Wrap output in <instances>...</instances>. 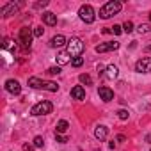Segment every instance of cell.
Masks as SVG:
<instances>
[{
    "instance_id": "30bf717a",
    "label": "cell",
    "mask_w": 151,
    "mask_h": 151,
    "mask_svg": "<svg viewBox=\"0 0 151 151\" xmlns=\"http://www.w3.org/2000/svg\"><path fill=\"white\" fill-rule=\"evenodd\" d=\"M6 91H7V93H11V94H20V93H22V86H20V82H18V80L9 78V80L6 82Z\"/></svg>"
},
{
    "instance_id": "4fadbf2b",
    "label": "cell",
    "mask_w": 151,
    "mask_h": 151,
    "mask_svg": "<svg viewBox=\"0 0 151 151\" xmlns=\"http://www.w3.org/2000/svg\"><path fill=\"white\" fill-rule=\"evenodd\" d=\"M64 45H68V41H66V37L60 36V34H57V36H53V37L50 39V46H52V48H62Z\"/></svg>"
},
{
    "instance_id": "f1b7e54d",
    "label": "cell",
    "mask_w": 151,
    "mask_h": 151,
    "mask_svg": "<svg viewBox=\"0 0 151 151\" xmlns=\"http://www.w3.org/2000/svg\"><path fill=\"white\" fill-rule=\"evenodd\" d=\"M48 73H50V75H59V73H60V68H59V66H53V68H48Z\"/></svg>"
},
{
    "instance_id": "3957f363",
    "label": "cell",
    "mask_w": 151,
    "mask_h": 151,
    "mask_svg": "<svg viewBox=\"0 0 151 151\" xmlns=\"http://www.w3.org/2000/svg\"><path fill=\"white\" fill-rule=\"evenodd\" d=\"M66 52H68L71 57H80L82 52H84V43H82L78 37H71V39H68Z\"/></svg>"
},
{
    "instance_id": "52a82bcc",
    "label": "cell",
    "mask_w": 151,
    "mask_h": 151,
    "mask_svg": "<svg viewBox=\"0 0 151 151\" xmlns=\"http://www.w3.org/2000/svg\"><path fill=\"white\" fill-rule=\"evenodd\" d=\"M137 73H151V57H142L135 62Z\"/></svg>"
},
{
    "instance_id": "d4e9b609",
    "label": "cell",
    "mask_w": 151,
    "mask_h": 151,
    "mask_svg": "<svg viewBox=\"0 0 151 151\" xmlns=\"http://www.w3.org/2000/svg\"><path fill=\"white\" fill-rule=\"evenodd\" d=\"M117 117L124 121V119H128V117H130V114H128V110H124V109H121V110H117Z\"/></svg>"
},
{
    "instance_id": "836d02e7",
    "label": "cell",
    "mask_w": 151,
    "mask_h": 151,
    "mask_svg": "<svg viewBox=\"0 0 151 151\" xmlns=\"http://www.w3.org/2000/svg\"><path fill=\"white\" fill-rule=\"evenodd\" d=\"M149 20H151V16H149Z\"/></svg>"
},
{
    "instance_id": "cb8c5ba5",
    "label": "cell",
    "mask_w": 151,
    "mask_h": 151,
    "mask_svg": "<svg viewBox=\"0 0 151 151\" xmlns=\"http://www.w3.org/2000/svg\"><path fill=\"white\" fill-rule=\"evenodd\" d=\"M34 146H36V147H43V146H45V139H43L41 135L34 137Z\"/></svg>"
},
{
    "instance_id": "9a60e30c",
    "label": "cell",
    "mask_w": 151,
    "mask_h": 151,
    "mask_svg": "<svg viewBox=\"0 0 151 151\" xmlns=\"http://www.w3.org/2000/svg\"><path fill=\"white\" fill-rule=\"evenodd\" d=\"M107 135H109V128H107L105 124H98L96 130H94V137H96L98 140H105Z\"/></svg>"
},
{
    "instance_id": "5b68a950",
    "label": "cell",
    "mask_w": 151,
    "mask_h": 151,
    "mask_svg": "<svg viewBox=\"0 0 151 151\" xmlns=\"http://www.w3.org/2000/svg\"><path fill=\"white\" fill-rule=\"evenodd\" d=\"M52 110H53V105H52V101L45 100V101H39V103H36V105L30 109V114H32V116H46V114H50Z\"/></svg>"
},
{
    "instance_id": "4dcf8cb0",
    "label": "cell",
    "mask_w": 151,
    "mask_h": 151,
    "mask_svg": "<svg viewBox=\"0 0 151 151\" xmlns=\"http://www.w3.org/2000/svg\"><path fill=\"white\" fill-rule=\"evenodd\" d=\"M23 151H34V147L30 144H23Z\"/></svg>"
},
{
    "instance_id": "f546056e",
    "label": "cell",
    "mask_w": 151,
    "mask_h": 151,
    "mask_svg": "<svg viewBox=\"0 0 151 151\" xmlns=\"http://www.w3.org/2000/svg\"><path fill=\"white\" fill-rule=\"evenodd\" d=\"M48 6V0H43V2H37L34 7H37V9H41V7H46Z\"/></svg>"
},
{
    "instance_id": "1f68e13d",
    "label": "cell",
    "mask_w": 151,
    "mask_h": 151,
    "mask_svg": "<svg viewBox=\"0 0 151 151\" xmlns=\"http://www.w3.org/2000/svg\"><path fill=\"white\" fill-rule=\"evenodd\" d=\"M124 140V135H117V142H123Z\"/></svg>"
},
{
    "instance_id": "4316f807",
    "label": "cell",
    "mask_w": 151,
    "mask_h": 151,
    "mask_svg": "<svg viewBox=\"0 0 151 151\" xmlns=\"http://www.w3.org/2000/svg\"><path fill=\"white\" fill-rule=\"evenodd\" d=\"M55 140L60 142V144H66V142H68V137H64V135H60V133H55Z\"/></svg>"
},
{
    "instance_id": "7a4b0ae2",
    "label": "cell",
    "mask_w": 151,
    "mask_h": 151,
    "mask_svg": "<svg viewBox=\"0 0 151 151\" xmlns=\"http://www.w3.org/2000/svg\"><path fill=\"white\" fill-rule=\"evenodd\" d=\"M121 7H123L121 2H117V0H110V2H107V4L100 9V18H103V20L112 18L114 14H117V13L121 11Z\"/></svg>"
},
{
    "instance_id": "d6a6232c",
    "label": "cell",
    "mask_w": 151,
    "mask_h": 151,
    "mask_svg": "<svg viewBox=\"0 0 151 151\" xmlns=\"http://www.w3.org/2000/svg\"><path fill=\"white\" fill-rule=\"evenodd\" d=\"M146 142H151V133H149V135H146Z\"/></svg>"
},
{
    "instance_id": "7c38bea8",
    "label": "cell",
    "mask_w": 151,
    "mask_h": 151,
    "mask_svg": "<svg viewBox=\"0 0 151 151\" xmlns=\"http://www.w3.org/2000/svg\"><path fill=\"white\" fill-rule=\"evenodd\" d=\"M41 18H43V23H45V25H48V27L57 25V16H55L53 13H50V11L43 13V14H41Z\"/></svg>"
},
{
    "instance_id": "8992f818",
    "label": "cell",
    "mask_w": 151,
    "mask_h": 151,
    "mask_svg": "<svg viewBox=\"0 0 151 151\" xmlns=\"http://www.w3.org/2000/svg\"><path fill=\"white\" fill-rule=\"evenodd\" d=\"M78 16H80V20H82L84 23H93V22L96 20V13H94L93 6H89V4H86V6L80 7Z\"/></svg>"
},
{
    "instance_id": "ac0fdd59",
    "label": "cell",
    "mask_w": 151,
    "mask_h": 151,
    "mask_svg": "<svg viewBox=\"0 0 151 151\" xmlns=\"http://www.w3.org/2000/svg\"><path fill=\"white\" fill-rule=\"evenodd\" d=\"M68 128H69V124H68V121H66V119H60V121L57 123V128H55V133H64V132H68Z\"/></svg>"
},
{
    "instance_id": "e575fe53",
    "label": "cell",
    "mask_w": 151,
    "mask_h": 151,
    "mask_svg": "<svg viewBox=\"0 0 151 151\" xmlns=\"http://www.w3.org/2000/svg\"><path fill=\"white\" fill-rule=\"evenodd\" d=\"M149 151H151V149H149Z\"/></svg>"
},
{
    "instance_id": "ffe728a7",
    "label": "cell",
    "mask_w": 151,
    "mask_h": 151,
    "mask_svg": "<svg viewBox=\"0 0 151 151\" xmlns=\"http://www.w3.org/2000/svg\"><path fill=\"white\" fill-rule=\"evenodd\" d=\"M78 78H80V82H82V84H86V86H91V84H93V78L89 77L87 73H82Z\"/></svg>"
},
{
    "instance_id": "277c9868",
    "label": "cell",
    "mask_w": 151,
    "mask_h": 151,
    "mask_svg": "<svg viewBox=\"0 0 151 151\" xmlns=\"http://www.w3.org/2000/svg\"><path fill=\"white\" fill-rule=\"evenodd\" d=\"M32 36H34V32H32L29 27L20 29L18 41H20V46H22L23 50H30V45H32Z\"/></svg>"
},
{
    "instance_id": "5bb4252c",
    "label": "cell",
    "mask_w": 151,
    "mask_h": 151,
    "mask_svg": "<svg viewBox=\"0 0 151 151\" xmlns=\"http://www.w3.org/2000/svg\"><path fill=\"white\" fill-rule=\"evenodd\" d=\"M71 98L73 100H86V89L82 86H75L71 89Z\"/></svg>"
},
{
    "instance_id": "9c48e42d",
    "label": "cell",
    "mask_w": 151,
    "mask_h": 151,
    "mask_svg": "<svg viewBox=\"0 0 151 151\" xmlns=\"http://www.w3.org/2000/svg\"><path fill=\"white\" fill-rule=\"evenodd\" d=\"M119 48V43L117 41H107V43H101L96 46V52L98 53H105V52H112V50H117Z\"/></svg>"
},
{
    "instance_id": "e0dca14e",
    "label": "cell",
    "mask_w": 151,
    "mask_h": 151,
    "mask_svg": "<svg viewBox=\"0 0 151 151\" xmlns=\"http://www.w3.org/2000/svg\"><path fill=\"white\" fill-rule=\"evenodd\" d=\"M71 60H73V59L69 57L68 52H60V53L57 55V62H59V64H68V62H71Z\"/></svg>"
},
{
    "instance_id": "2e32d148",
    "label": "cell",
    "mask_w": 151,
    "mask_h": 151,
    "mask_svg": "<svg viewBox=\"0 0 151 151\" xmlns=\"http://www.w3.org/2000/svg\"><path fill=\"white\" fill-rule=\"evenodd\" d=\"M117 73H119V69H117V66H114V64H110V66H107V69H105V77L107 78H116L117 77Z\"/></svg>"
},
{
    "instance_id": "603a6c76",
    "label": "cell",
    "mask_w": 151,
    "mask_h": 151,
    "mask_svg": "<svg viewBox=\"0 0 151 151\" xmlns=\"http://www.w3.org/2000/svg\"><path fill=\"white\" fill-rule=\"evenodd\" d=\"M109 32H112L114 36H119V34L123 32V27H121V25H114V27H110V29H109Z\"/></svg>"
},
{
    "instance_id": "44dd1931",
    "label": "cell",
    "mask_w": 151,
    "mask_h": 151,
    "mask_svg": "<svg viewBox=\"0 0 151 151\" xmlns=\"http://www.w3.org/2000/svg\"><path fill=\"white\" fill-rule=\"evenodd\" d=\"M82 64H84V59H82V57H75V59L71 60V66H73V68H80Z\"/></svg>"
},
{
    "instance_id": "ba28073f",
    "label": "cell",
    "mask_w": 151,
    "mask_h": 151,
    "mask_svg": "<svg viewBox=\"0 0 151 151\" xmlns=\"http://www.w3.org/2000/svg\"><path fill=\"white\" fill-rule=\"evenodd\" d=\"M22 6H23V2H9V4H6L2 9H0V13H2V16H11V14L18 13Z\"/></svg>"
},
{
    "instance_id": "d6986e66",
    "label": "cell",
    "mask_w": 151,
    "mask_h": 151,
    "mask_svg": "<svg viewBox=\"0 0 151 151\" xmlns=\"http://www.w3.org/2000/svg\"><path fill=\"white\" fill-rule=\"evenodd\" d=\"M11 43H13V41H11L9 37H4V43H2V48H4V50H13V52H14V50H16V46H13Z\"/></svg>"
},
{
    "instance_id": "484cf974",
    "label": "cell",
    "mask_w": 151,
    "mask_h": 151,
    "mask_svg": "<svg viewBox=\"0 0 151 151\" xmlns=\"http://www.w3.org/2000/svg\"><path fill=\"white\" fill-rule=\"evenodd\" d=\"M137 30H139L140 34H144V32H149L151 29H149V25H147V23H140V25L137 27Z\"/></svg>"
},
{
    "instance_id": "8fae6325",
    "label": "cell",
    "mask_w": 151,
    "mask_h": 151,
    "mask_svg": "<svg viewBox=\"0 0 151 151\" xmlns=\"http://www.w3.org/2000/svg\"><path fill=\"white\" fill-rule=\"evenodd\" d=\"M98 94H100V98H101L103 101H112V100H114V91H112L110 87L101 86V87L98 89Z\"/></svg>"
},
{
    "instance_id": "7402d4cb",
    "label": "cell",
    "mask_w": 151,
    "mask_h": 151,
    "mask_svg": "<svg viewBox=\"0 0 151 151\" xmlns=\"http://www.w3.org/2000/svg\"><path fill=\"white\" fill-rule=\"evenodd\" d=\"M123 32H126V34L133 32V23H132V22H124V25H123Z\"/></svg>"
},
{
    "instance_id": "6da1fadb",
    "label": "cell",
    "mask_w": 151,
    "mask_h": 151,
    "mask_svg": "<svg viewBox=\"0 0 151 151\" xmlns=\"http://www.w3.org/2000/svg\"><path fill=\"white\" fill-rule=\"evenodd\" d=\"M29 86L32 89H45V91H50V93H57L59 91V86L55 82H50V80H41L37 77H30L29 78Z\"/></svg>"
},
{
    "instance_id": "83f0119b",
    "label": "cell",
    "mask_w": 151,
    "mask_h": 151,
    "mask_svg": "<svg viewBox=\"0 0 151 151\" xmlns=\"http://www.w3.org/2000/svg\"><path fill=\"white\" fill-rule=\"evenodd\" d=\"M43 32H45V29H43V27H34V36H36V37H41V36H43Z\"/></svg>"
}]
</instances>
